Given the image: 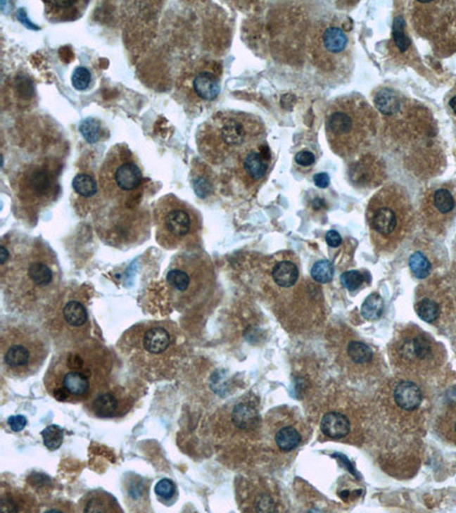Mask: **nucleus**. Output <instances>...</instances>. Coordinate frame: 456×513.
<instances>
[{"label": "nucleus", "mask_w": 456, "mask_h": 513, "mask_svg": "<svg viewBox=\"0 0 456 513\" xmlns=\"http://www.w3.org/2000/svg\"><path fill=\"white\" fill-rule=\"evenodd\" d=\"M294 160H296V163L301 167H310L315 163V156L310 151H301L297 153Z\"/></svg>", "instance_id": "nucleus-41"}, {"label": "nucleus", "mask_w": 456, "mask_h": 513, "mask_svg": "<svg viewBox=\"0 0 456 513\" xmlns=\"http://www.w3.org/2000/svg\"><path fill=\"white\" fill-rule=\"evenodd\" d=\"M417 32L433 40L436 47L456 49V3H415Z\"/></svg>", "instance_id": "nucleus-15"}, {"label": "nucleus", "mask_w": 456, "mask_h": 513, "mask_svg": "<svg viewBox=\"0 0 456 513\" xmlns=\"http://www.w3.org/2000/svg\"><path fill=\"white\" fill-rule=\"evenodd\" d=\"M312 63L321 72L343 75L353 64L351 42L346 31L334 22H319L310 39Z\"/></svg>", "instance_id": "nucleus-14"}, {"label": "nucleus", "mask_w": 456, "mask_h": 513, "mask_svg": "<svg viewBox=\"0 0 456 513\" xmlns=\"http://www.w3.org/2000/svg\"><path fill=\"white\" fill-rule=\"evenodd\" d=\"M113 358L96 341L64 349L51 360L44 384L46 391L61 403H86L111 381Z\"/></svg>", "instance_id": "nucleus-2"}, {"label": "nucleus", "mask_w": 456, "mask_h": 513, "mask_svg": "<svg viewBox=\"0 0 456 513\" xmlns=\"http://www.w3.org/2000/svg\"><path fill=\"white\" fill-rule=\"evenodd\" d=\"M71 82H72L73 87L77 90L82 91V90L87 89L90 86V82H91V75H90L89 70L86 69L84 66L77 68L73 71Z\"/></svg>", "instance_id": "nucleus-39"}, {"label": "nucleus", "mask_w": 456, "mask_h": 513, "mask_svg": "<svg viewBox=\"0 0 456 513\" xmlns=\"http://www.w3.org/2000/svg\"><path fill=\"white\" fill-rule=\"evenodd\" d=\"M450 108L453 110L454 113H456V96H454L453 99H450Z\"/></svg>", "instance_id": "nucleus-45"}, {"label": "nucleus", "mask_w": 456, "mask_h": 513, "mask_svg": "<svg viewBox=\"0 0 456 513\" xmlns=\"http://www.w3.org/2000/svg\"><path fill=\"white\" fill-rule=\"evenodd\" d=\"M137 393L122 384L108 382L84 403L88 414L97 419L122 417L135 405Z\"/></svg>", "instance_id": "nucleus-17"}, {"label": "nucleus", "mask_w": 456, "mask_h": 513, "mask_svg": "<svg viewBox=\"0 0 456 513\" xmlns=\"http://www.w3.org/2000/svg\"><path fill=\"white\" fill-rule=\"evenodd\" d=\"M410 268L417 279H426L431 273L432 266L429 259L422 253H415L410 258Z\"/></svg>", "instance_id": "nucleus-33"}, {"label": "nucleus", "mask_w": 456, "mask_h": 513, "mask_svg": "<svg viewBox=\"0 0 456 513\" xmlns=\"http://www.w3.org/2000/svg\"><path fill=\"white\" fill-rule=\"evenodd\" d=\"M365 282V277L358 270H349L341 275V283L348 291H355Z\"/></svg>", "instance_id": "nucleus-38"}, {"label": "nucleus", "mask_w": 456, "mask_h": 513, "mask_svg": "<svg viewBox=\"0 0 456 513\" xmlns=\"http://www.w3.org/2000/svg\"><path fill=\"white\" fill-rule=\"evenodd\" d=\"M265 135L264 123L253 114L222 111L200 127L196 143L208 163L222 165L262 144Z\"/></svg>", "instance_id": "nucleus-4"}, {"label": "nucleus", "mask_w": 456, "mask_h": 513, "mask_svg": "<svg viewBox=\"0 0 456 513\" xmlns=\"http://www.w3.org/2000/svg\"><path fill=\"white\" fill-rule=\"evenodd\" d=\"M123 358L147 380L171 379L187 356V339L170 321H144L132 325L118 342Z\"/></svg>", "instance_id": "nucleus-3"}, {"label": "nucleus", "mask_w": 456, "mask_h": 513, "mask_svg": "<svg viewBox=\"0 0 456 513\" xmlns=\"http://www.w3.org/2000/svg\"><path fill=\"white\" fill-rule=\"evenodd\" d=\"M419 317L426 323H435L441 318V307L438 301L431 297H424L415 303Z\"/></svg>", "instance_id": "nucleus-30"}, {"label": "nucleus", "mask_w": 456, "mask_h": 513, "mask_svg": "<svg viewBox=\"0 0 456 513\" xmlns=\"http://www.w3.org/2000/svg\"><path fill=\"white\" fill-rule=\"evenodd\" d=\"M88 292L70 286L57 294L44 314L42 327L57 350L71 348L91 340V318Z\"/></svg>", "instance_id": "nucleus-7"}, {"label": "nucleus", "mask_w": 456, "mask_h": 513, "mask_svg": "<svg viewBox=\"0 0 456 513\" xmlns=\"http://www.w3.org/2000/svg\"><path fill=\"white\" fill-rule=\"evenodd\" d=\"M97 222L99 236L113 246L139 243V239L144 240L145 229L148 227L144 213L117 204H111L110 213H106Z\"/></svg>", "instance_id": "nucleus-16"}, {"label": "nucleus", "mask_w": 456, "mask_h": 513, "mask_svg": "<svg viewBox=\"0 0 456 513\" xmlns=\"http://www.w3.org/2000/svg\"><path fill=\"white\" fill-rule=\"evenodd\" d=\"M274 282L281 288H291L297 283L299 270L291 261H281L273 270Z\"/></svg>", "instance_id": "nucleus-27"}, {"label": "nucleus", "mask_w": 456, "mask_h": 513, "mask_svg": "<svg viewBox=\"0 0 456 513\" xmlns=\"http://www.w3.org/2000/svg\"><path fill=\"white\" fill-rule=\"evenodd\" d=\"M367 222L373 246L379 251H393L411 233L414 213L404 187L389 184L369 200Z\"/></svg>", "instance_id": "nucleus-6"}, {"label": "nucleus", "mask_w": 456, "mask_h": 513, "mask_svg": "<svg viewBox=\"0 0 456 513\" xmlns=\"http://www.w3.org/2000/svg\"><path fill=\"white\" fill-rule=\"evenodd\" d=\"M72 187L75 192L82 198H93L99 192L96 180L89 174H78L73 178Z\"/></svg>", "instance_id": "nucleus-31"}, {"label": "nucleus", "mask_w": 456, "mask_h": 513, "mask_svg": "<svg viewBox=\"0 0 456 513\" xmlns=\"http://www.w3.org/2000/svg\"><path fill=\"white\" fill-rule=\"evenodd\" d=\"M437 430L444 441L456 448V402L445 407L437 422Z\"/></svg>", "instance_id": "nucleus-26"}, {"label": "nucleus", "mask_w": 456, "mask_h": 513, "mask_svg": "<svg viewBox=\"0 0 456 513\" xmlns=\"http://www.w3.org/2000/svg\"><path fill=\"white\" fill-rule=\"evenodd\" d=\"M325 239H327V246H331V248H338V246L341 244V236H340L338 232H327V237H325Z\"/></svg>", "instance_id": "nucleus-43"}, {"label": "nucleus", "mask_w": 456, "mask_h": 513, "mask_svg": "<svg viewBox=\"0 0 456 513\" xmlns=\"http://www.w3.org/2000/svg\"><path fill=\"white\" fill-rule=\"evenodd\" d=\"M171 303L179 312L200 306L213 291L215 272L205 253L184 250L175 255L165 273Z\"/></svg>", "instance_id": "nucleus-8"}, {"label": "nucleus", "mask_w": 456, "mask_h": 513, "mask_svg": "<svg viewBox=\"0 0 456 513\" xmlns=\"http://www.w3.org/2000/svg\"><path fill=\"white\" fill-rule=\"evenodd\" d=\"M44 444L49 450H56L63 444V430L60 426H49L42 432Z\"/></svg>", "instance_id": "nucleus-34"}, {"label": "nucleus", "mask_w": 456, "mask_h": 513, "mask_svg": "<svg viewBox=\"0 0 456 513\" xmlns=\"http://www.w3.org/2000/svg\"><path fill=\"white\" fill-rule=\"evenodd\" d=\"M403 27H404V22H403L402 18H396V21L393 23V39H395V44H396L399 51H405L411 46V42L405 36Z\"/></svg>", "instance_id": "nucleus-40"}, {"label": "nucleus", "mask_w": 456, "mask_h": 513, "mask_svg": "<svg viewBox=\"0 0 456 513\" xmlns=\"http://www.w3.org/2000/svg\"><path fill=\"white\" fill-rule=\"evenodd\" d=\"M312 277L316 282L325 284L332 281L334 267L330 261L319 260L312 268Z\"/></svg>", "instance_id": "nucleus-36"}, {"label": "nucleus", "mask_w": 456, "mask_h": 513, "mask_svg": "<svg viewBox=\"0 0 456 513\" xmlns=\"http://www.w3.org/2000/svg\"><path fill=\"white\" fill-rule=\"evenodd\" d=\"M384 312V301L380 294H369L362 306V315L367 321H378Z\"/></svg>", "instance_id": "nucleus-32"}, {"label": "nucleus", "mask_w": 456, "mask_h": 513, "mask_svg": "<svg viewBox=\"0 0 456 513\" xmlns=\"http://www.w3.org/2000/svg\"><path fill=\"white\" fill-rule=\"evenodd\" d=\"M187 84L189 91L198 102H211L220 93V78L210 70H198L192 73Z\"/></svg>", "instance_id": "nucleus-20"}, {"label": "nucleus", "mask_w": 456, "mask_h": 513, "mask_svg": "<svg viewBox=\"0 0 456 513\" xmlns=\"http://www.w3.org/2000/svg\"><path fill=\"white\" fill-rule=\"evenodd\" d=\"M421 215L426 227L436 233L448 229L456 216V189L445 184L432 187L424 194Z\"/></svg>", "instance_id": "nucleus-18"}, {"label": "nucleus", "mask_w": 456, "mask_h": 513, "mask_svg": "<svg viewBox=\"0 0 456 513\" xmlns=\"http://www.w3.org/2000/svg\"><path fill=\"white\" fill-rule=\"evenodd\" d=\"M87 5V1H46L45 14L51 22L75 21Z\"/></svg>", "instance_id": "nucleus-21"}, {"label": "nucleus", "mask_w": 456, "mask_h": 513, "mask_svg": "<svg viewBox=\"0 0 456 513\" xmlns=\"http://www.w3.org/2000/svg\"><path fill=\"white\" fill-rule=\"evenodd\" d=\"M232 422L239 430L253 431L259 426L258 412L246 403H240L233 407L231 413Z\"/></svg>", "instance_id": "nucleus-25"}, {"label": "nucleus", "mask_w": 456, "mask_h": 513, "mask_svg": "<svg viewBox=\"0 0 456 513\" xmlns=\"http://www.w3.org/2000/svg\"><path fill=\"white\" fill-rule=\"evenodd\" d=\"M0 342L3 372L16 380L39 372L49 354V336L45 331L27 323L4 327Z\"/></svg>", "instance_id": "nucleus-9"}, {"label": "nucleus", "mask_w": 456, "mask_h": 513, "mask_svg": "<svg viewBox=\"0 0 456 513\" xmlns=\"http://www.w3.org/2000/svg\"><path fill=\"white\" fill-rule=\"evenodd\" d=\"M314 183H315L316 186L319 187V189H327V187L329 186V184H330V177H329V175L325 174V172L315 175V176H314Z\"/></svg>", "instance_id": "nucleus-44"}, {"label": "nucleus", "mask_w": 456, "mask_h": 513, "mask_svg": "<svg viewBox=\"0 0 456 513\" xmlns=\"http://www.w3.org/2000/svg\"><path fill=\"white\" fill-rule=\"evenodd\" d=\"M153 222L156 241L165 249L189 250L201 239V215L174 194L163 196L156 202Z\"/></svg>", "instance_id": "nucleus-10"}, {"label": "nucleus", "mask_w": 456, "mask_h": 513, "mask_svg": "<svg viewBox=\"0 0 456 513\" xmlns=\"http://www.w3.org/2000/svg\"><path fill=\"white\" fill-rule=\"evenodd\" d=\"M79 510L84 512H122L117 500L103 490H93L79 502Z\"/></svg>", "instance_id": "nucleus-22"}, {"label": "nucleus", "mask_w": 456, "mask_h": 513, "mask_svg": "<svg viewBox=\"0 0 456 513\" xmlns=\"http://www.w3.org/2000/svg\"><path fill=\"white\" fill-rule=\"evenodd\" d=\"M321 430L329 438H345L350 431V422L346 415L338 412H331L322 419Z\"/></svg>", "instance_id": "nucleus-24"}, {"label": "nucleus", "mask_w": 456, "mask_h": 513, "mask_svg": "<svg viewBox=\"0 0 456 513\" xmlns=\"http://www.w3.org/2000/svg\"><path fill=\"white\" fill-rule=\"evenodd\" d=\"M237 177L248 189H255L267 175L270 153L267 146L260 144L237 156Z\"/></svg>", "instance_id": "nucleus-19"}, {"label": "nucleus", "mask_w": 456, "mask_h": 513, "mask_svg": "<svg viewBox=\"0 0 456 513\" xmlns=\"http://www.w3.org/2000/svg\"><path fill=\"white\" fill-rule=\"evenodd\" d=\"M143 172L135 154L125 144L114 145L99 169L103 198L111 204L134 207L143 191Z\"/></svg>", "instance_id": "nucleus-11"}, {"label": "nucleus", "mask_w": 456, "mask_h": 513, "mask_svg": "<svg viewBox=\"0 0 456 513\" xmlns=\"http://www.w3.org/2000/svg\"><path fill=\"white\" fill-rule=\"evenodd\" d=\"M13 192L22 213L30 218L38 216L60 196V165L51 159L25 165L13 180Z\"/></svg>", "instance_id": "nucleus-12"}, {"label": "nucleus", "mask_w": 456, "mask_h": 513, "mask_svg": "<svg viewBox=\"0 0 456 513\" xmlns=\"http://www.w3.org/2000/svg\"><path fill=\"white\" fill-rule=\"evenodd\" d=\"M274 441L277 448L283 452H291L297 448L301 443V435L294 426H281L275 435Z\"/></svg>", "instance_id": "nucleus-29"}, {"label": "nucleus", "mask_w": 456, "mask_h": 513, "mask_svg": "<svg viewBox=\"0 0 456 513\" xmlns=\"http://www.w3.org/2000/svg\"><path fill=\"white\" fill-rule=\"evenodd\" d=\"M154 492H156V496H158L160 501L163 502V505L174 501V498L177 496L176 485L170 479H161V481H158L156 487H154Z\"/></svg>", "instance_id": "nucleus-35"}, {"label": "nucleus", "mask_w": 456, "mask_h": 513, "mask_svg": "<svg viewBox=\"0 0 456 513\" xmlns=\"http://www.w3.org/2000/svg\"><path fill=\"white\" fill-rule=\"evenodd\" d=\"M8 424L12 428L13 431H21L27 426V419L25 417H22V415L9 417Z\"/></svg>", "instance_id": "nucleus-42"}, {"label": "nucleus", "mask_w": 456, "mask_h": 513, "mask_svg": "<svg viewBox=\"0 0 456 513\" xmlns=\"http://www.w3.org/2000/svg\"><path fill=\"white\" fill-rule=\"evenodd\" d=\"M378 123V114L363 96L351 94L339 97L327 110V141L338 156H356L372 141Z\"/></svg>", "instance_id": "nucleus-5"}, {"label": "nucleus", "mask_w": 456, "mask_h": 513, "mask_svg": "<svg viewBox=\"0 0 456 513\" xmlns=\"http://www.w3.org/2000/svg\"><path fill=\"white\" fill-rule=\"evenodd\" d=\"M391 362L397 369L414 374H428L444 364V349L419 327L399 331L391 345Z\"/></svg>", "instance_id": "nucleus-13"}, {"label": "nucleus", "mask_w": 456, "mask_h": 513, "mask_svg": "<svg viewBox=\"0 0 456 513\" xmlns=\"http://www.w3.org/2000/svg\"><path fill=\"white\" fill-rule=\"evenodd\" d=\"M393 399L404 411H414L422 403L420 387L412 381H400L393 389Z\"/></svg>", "instance_id": "nucleus-23"}, {"label": "nucleus", "mask_w": 456, "mask_h": 513, "mask_svg": "<svg viewBox=\"0 0 456 513\" xmlns=\"http://www.w3.org/2000/svg\"><path fill=\"white\" fill-rule=\"evenodd\" d=\"M347 357L356 367H367L372 363L374 354L369 346L362 341H350L347 346Z\"/></svg>", "instance_id": "nucleus-28"}, {"label": "nucleus", "mask_w": 456, "mask_h": 513, "mask_svg": "<svg viewBox=\"0 0 456 513\" xmlns=\"http://www.w3.org/2000/svg\"><path fill=\"white\" fill-rule=\"evenodd\" d=\"M1 266L4 297L13 312L27 316L44 312L62 291L56 257L40 241H27L13 253L3 243Z\"/></svg>", "instance_id": "nucleus-1"}, {"label": "nucleus", "mask_w": 456, "mask_h": 513, "mask_svg": "<svg viewBox=\"0 0 456 513\" xmlns=\"http://www.w3.org/2000/svg\"><path fill=\"white\" fill-rule=\"evenodd\" d=\"M80 132L86 141L89 143H95L99 141V136L102 135L101 123L95 119H86L80 125Z\"/></svg>", "instance_id": "nucleus-37"}]
</instances>
